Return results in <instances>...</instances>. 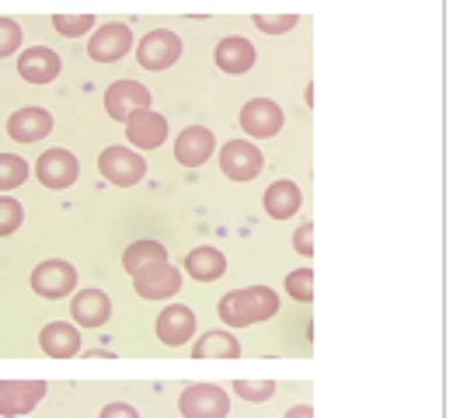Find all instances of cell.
<instances>
[{
  "label": "cell",
  "instance_id": "9a60e30c",
  "mask_svg": "<svg viewBox=\"0 0 460 418\" xmlns=\"http://www.w3.org/2000/svg\"><path fill=\"white\" fill-rule=\"evenodd\" d=\"M53 115L39 105H25V109L11 111L7 119V137L14 143H42V139L53 133Z\"/></svg>",
  "mask_w": 460,
  "mask_h": 418
},
{
  "label": "cell",
  "instance_id": "7a4b0ae2",
  "mask_svg": "<svg viewBox=\"0 0 460 418\" xmlns=\"http://www.w3.org/2000/svg\"><path fill=\"white\" fill-rule=\"evenodd\" d=\"M98 171H102V178L109 182V185H119V189H133V185H140L146 174V157H140L137 150H129V147H105L102 154H98Z\"/></svg>",
  "mask_w": 460,
  "mask_h": 418
},
{
  "label": "cell",
  "instance_id": "cb8c5ba5",
  "mask_svg": "<svg viewBox=\"0 0 460 418\" xmlns=\"http://www.w3.org/2000/svg\"><path fill=\"white\" fill-rule=\"evenodd\" d=\"M164 262H168V248L161 241H133L129 248L122 251V269L129 276L144 272L150 265H164Z\"/></svg>",
  "mask_w": 460,
  "mask_h": 418
},
{
  "label": "cell",
  "instance_id": "30bf717a",
  "mask_svg": "<svg viewBox=\"0 0 460 418\" xmlns=\"http://www.w3.org/2000/svg\"><path fill=\"white\" fill-rule=\"evenodd\" d=\"M196 328H199V321H196L192 307H185V304H168L157 314V321H154V332H157V338H161L168 349L189 345V342L196 338Z\"/></svg>",
  "mask_w": 460,
  "mask_h": 418
},
{
  "label": "cell",
  "instance_id": "3957f363",
  "mask_svg": "<svg viewBox=\"0 0 460 418\" xmlns=\"http://www.w3.org/2000/svg\"><path fill=\"white\" fill-rule=\"evenodd\" d=\"M31 293L42 297V300H63V297H74L77 293V269L63 258H49V262H39L31 269Z\"/></svg>",
  "mask_w": 460,
  "mask_h": 418
},
{
  "label": "cell",
  "instance_id": "83f0119b",
  "mask_svg": "<svg viewBox=\"0 0 460 418\" xmlns=\"http://www.w3.org/2000/svg\"><path fill=\"white\" fill-rule=\"evenodd\" d=\"M230 390L237 394V397H244V401H255V405H261V401H272L276 397V380H234L230 384Z\"/></svg>",
  "mask_w": 460,
  "mask_h": 418
},
{
  "label": "cell",
  "instance_id": "d6986e66",
  "mask_svg": "<svg viewBox=\"0 0 460 418\" xmlns=\"http://www.w3.org/2000/svg\"><path fill=\"white\" fill-rule=\"evenodd\" d=\"M213 63H217V70H224L230 77L248 74L255 67V46H252V39H244V35L220 39L217 49H213Z\"/></svg>",
  "mask_w": 460,
  "mask_h": 418
},
{
  "label": "cell",
  "instance_id": "8992f818",
  "mask_svg": "<svg viewBox=\"0 0 460 418\" xmlns=\"http://www.w3.org/2000/svg\"><path fill=\"white\" fill-rule=\"evenodd\" d=\"M35 178L39 185H46L49 192H63L81 178V161L66 150V147H49L46 154H39L35 161Z\"/></svg>",
  "mask_w": 460,
  "mask_h": 418
},
{
  "label": "cell",
  "instance_id": "2e32d148",
  "mask_svg": "<svg viewBox=\"0 0 460 418\" xmlns=\"http://www.w3.org/2000/svg\"><path fill=\"white\" fill-rule=\"evenodd\" d=\"M217 154V137L206 126H185L174 139V157L181 167H202Z\"/></svg>",
  "mask_w": 460,
  "mask_h": 418
},
{
  "label": "cell",
  "instance_id": "6da1fadb",
  "mask_svg": "<svg viewBox=\"0 0 460 418\" xmlns=\"http://www.w3.org/2000/svg\"><path fill=\"white\" fill-rule=\"evenodd\" d=\"M279 310V293L272 286H244V289H230L227 297L217 304V314L227 328H252L269 317H276Z\"/></svg>",
  "mask_w": 460,
  "mask_h": 418
},
{
  "label": "cell",
  "instance_id": "4316f807",
  "mask_svg": "<svg viewBox=\"0 0 460 418\" xmlns=\"http://www.w3.org/2000/svg\"><path fill=\"white\" fill-rule=\"evenodd\" d=\"M283 286H287V297H293L296 304H311L314 300V272L311 269H293Z\"/></svg>",
  "mask_w": 460,
  "mask_h": 418
},
{
  "label": "cell",
  "instance_id": "484cf974",
  "mask_svg": "<svg viewBox=\"0 0 460 418\" xmlns=\"http://www.w3.org/2000/svg\"><path fill=\"white\" fill-rule=\"evenodd\" d=\"M49 22H53L57 35H63V39H81V35L98 28V22H94L91 14H57V18H49Z\"/></svg>",
  "mask_w": 460,
  "mask_h": 418
},
{
  "label": "cell",
  "instance_id": "836d02e7",
  "mask_svg": "<svg viewBox=\"0 0 460 418\" xmlns=\"http://www.w3.org/2000/svg\"><path fill=\"white\" fill-rule=\"evenodd\" d=\"M283 418H314V408H311V405H293Z\"/></svg>",
  "mask_w": 460,
  "mask_h": 418
},
{
  "label": "cell",
  "instance_id": "44dd1931",
  "mask_svg": "<svg viewBox=\"0 0 460 418\" xmlns=\"http://www.w3.org/2000/svg\"><path fill=\"white\" fill-rule=\"evenodd\" d=\"M181 269L196 282H217V279L227 276V254L220 248H213V245H202V248H192L185 254Z\"/></svg>",
  "mask_w": 460,
  "mask_h": 418
},
{
  "label": "cell",
  "instance_id": "52a82bcc",
  "mask_svg": "<svg viewBox=\"0 0 460 418\" xmlns=\"http://www.w3.org/2000/svg\"><path fill=\"white\" fill-rule=\"evenodd\" d=\"M133 53V28L126 22H105L91 31L87 39V56L94 63H119L122 56Z\"/></svg>",
  "mask_w": 460,
  "mask_h": 418
},
{
  "label": "cell",
  "instance_id": "ac0fdd59",
  "mask_svg": "<svg viewBox=\"0 0 460 418\" xmlns=\"http://www.w3.org/2000/svg\"><path fill=\"white\" fill-rule=\"evenodd\" d=\"M70 317L77 328H102L112 317V297L105 289H77L70 300Z\"/></svg>",
  "mask_w": 460,
  "mask_h": 418
},
{
  "label": "cell",
  "instance_id": "4fadbf2b",
  "mask_svg": "<svg viewBox=\"0 0 460 418\" xmlns=\"http://www.w3.org/2000/svg\"><path fill=\"white\" fill-rule=\"evenodd\" d=\"M150 91L140 81H112L105 87V115L112 122H126L133 111L150 109Z\"/></svg>",
  "mask_w": 460,
  "mask_h": 418
},
{
  "label": "cell",
  "instance_id": "603a6c76",
  "mask_svg": "<svg viewBox=\"0 0 460 418\" xmlns=\"http://www.w3.org/2000/svg\"><path fill=\"white\" fill-rule=\"evenodd\" d=\"M192 356H196V360H237V356H241V342L230 332H217V328H213V332H206L196 338Z\"/></svg>",
  "mask_w": 460,
  "mask_h": 418
},
{
  "label": "cell",
  "instance_id": "5b68a950",
  "mask_svg": "<svg viewBox=\"0 0 460 418\" xmlns=\"http://www.w3.org/2000/svg\"><path fill=\"white\" fill-rule=\"evenodd\" d=\"M178 412L181 418H227L230 394L217 384H189L178 394Z\"/></svg>",
  "mask_w": 460,
  "mask_h": 418
},
{
  "label": "cell",
  "instance_id": "ffe728a7",
  "mask_svg": "<svg viewBox=\"0 0 460 418\" xmlns=\"http://www.w3.org/2000/svg\"><path fill=\"white\" fill-rule=\"evenodd\" d=\"M39 349L53 360H70V356H81V332L77 325H66V321H49L42 332H39Z\"/></svg>",
  "mask_w": 460,
  "mask_h": 418
},
{
  "label": "cell",
  "instance_id": "8fae6325",
  "mask_svg": "<svg viewBox=\"0 0 460 418\" xmlns=\"http://www.w3.org/2000/svg\"><path fill=\"white\" fill-rule=\"evenodd\" d=\"M283 122H287V115L279 109V102H272V98H255V102H248L241 109V129H244V137L252 139L279 137Z\"/></svg>",
  "mask_w": 460,
  "mask_h": 418
},
{
  "label": "cell",
  "instance_id": "4dcf8cb0",
  "mask_svg": "<svg viewBox=\"0 0 460 418\" xmlns=\"http://www.w3.org/2000/svg\"><path fill=\"white\" fill-rule=\"evenodd\" d=\"M296 14H279V18H269V14H259L255 18V28L259 31H265V35H287V31H293L296 28Z\"/></svg>",
  "mask_w": 460,
  "mask_h": 418
},
{
  "label": "cell",
  "instance_id": "f1b7e54d",
  "mask_svg": "<svg viewBox=\"0 0 460 418\" xmlns=\"http://www.w3.org/2000/svg\"><path fill=\"white\" fill-rule=\"evenodd\" d=\"M22 46H25L22 22H14V18H0V59L22 53Z\"/></svg>",
  "mask_w": 460,
  "mask_h": 418
},
{
  "label": "cell",
  "instance_id": "ba28073f",
  "mask_svg": "<svg viewBox=\"0 0 460 418\" xmlns=\"http://www.w3.org/2000/svg\"><path fill=\"white\" fill-rule=\"evenodd\" d=\"M217 157H220V171L227 174L230 182H252L265 167V157H261V150L252 139H227Z\"/></svg>",
  "mask_w": 460,
  "mask_h": 418
},
{
  "label": "cell",
  "instance_id": "7c38bea8",
  "mask_svg": "<svg viewBox=\"0 0 460 418\" xmlns=\"http://www.w3.org/2000/svg\"><path fill=\"white\" fill-rule=\"evenodd\" d=\"M122 126H126L129 150H137V154H140V150H157V147H164V139H168V119L154 109L133 111Z\"/></svg>",
  "mask_w": 460,
  "mask_h": 418
},
{
  "label": "cell",
  "instance_id": "f546056e",
  "mask_svg": "<svg viewBox=\"0 0 460 418\" xmlns=\"http://www.w3.org/2000/svg\"><path fill=\"white\" fill-rule=\"evenodd\" d=\"M25 223V206L11 195H0V237H11Z\"/></svg>",
  "mask_w": 460,
  "mask_h": 418
},
{
  "label": "cell",
  "instance_id": "e0dca14e",
  "mask_svg": "<svg viewBox=\"0 0 460 418\" xmlns=\"http://www.w3.org/2000/svg\"><path fill=\"white\" fill-rule=\"evenodd\" d=\"M63 70V59L49 46H29L18 53V74L25 84H53Z\"/></svg>",
  "mask_w": 460,
  "mask_h": 418
},
{
  "label": "cell",
  "instance_id": "d6a6232c",
  "mask_svg": "<svg viewBox=\"0 0 460 418\" xmlns=\"http://www.w3.org/2000/svg\"><path fill=\"white\" fill-rule=\"evenodd\" d=\"M98 418H140V412H137L133 405H126V401H112V405L102 408V415Z\"/></svg>",
  "mask_w": 460,
  "mask_h": 418
},
{
  "label": "cell",
  "instance_id": "5bb4252c",
  "mask_svg": "<svg viewBox=\"0 0 460 418\" xmlns=\"http://www.w3.org/2000/svg\"><path fill=\"white\" fill-rule=\"evenodd\" d=\"M133 286H137V297H144V300H172L181 293V269H174L172 262L150 265L133 276Z\"/></svg>",
  "mask_w": 460,
  "mask_h": 418
},
{
  "label": "cell",
  "instance_id": "7402d4cb",
  "mask_svg": "<svg viewBox=\"0 0 460 418\" xmlns=\"http://www.w3.org/2000/svg\"><path fill=\"white\" fill-rule=\"evenodd\" d=\"M261 206H265V213L272 217V220H289L293 213H300V206H304V195H300V185L296 182H272L265 195H261Z\"/></svg>",
  "mask_w": 460,
  "mask_h": 418
},
{
  "label": "cell",
  "instance_id": "277c9868",
  "mask_svg": "<svg viewBox=\"0 0 460 418\" xmlns=\"http://www.w3.org/2000/svg\"><path fill=\"white\" fill-rule=\"evenodd\" d=\"M178 59H181V39L172 28H154L137 42V63L144 70L161 74V70H172Z\"/></svg>",
  "mask_w": 460,
  "mask_h": 418
},
{
  "label": "cell",
  "instance_id": "9c48e42d",
  "mask_svg": "<svg viewBox=\"0 0 460 418\" xmlns=\"http://www.w3.org/2000/svg\"><path fill=\"white\" fill-rule=\"evenodd\" d=\"M49 394L46 380H0V418H22Z\"/></svg>",
  "mask_w": 460,
  "mask_h": 418
},
{
  "label": "cell",
  "instance_id": "d4e9b609",
  "mask_svg": "<svg viewBox=\"0 0 460 418\" xmlns=\"http://www.w3.org/2000/svg\"><path fill=\"white\" fill-rule=\"evenodd\" d=\"M29 161L18 157V154H0V192H14L29 182Z\"/></svg>",
  "mask_w": 460,
  "mask_h": 418
},
{
  "label": "cell",
  "instance_id": "1f68e13d",
  "mask_svg": "<svg viewBox=\"0 0 460 418\" xmlns=\"http://www.w3.org/2000/svg\"><path fill=\"white\" fill-rule=\"evenodd\" d=\"M293 251L296 254H304V258H311L314 254V223H300L296 227V234H293Z\"/></svg>",
  "mask_w": 460,
  "mask_h": 418
}]
</instances>
